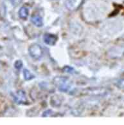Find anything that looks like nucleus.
I'll use <instances>...</instances> for the list:
<instances>
[{
  "mask_svg": "<svg viewBox=\"0 0 124 125\" xmlns=\"http://www.w3.org/2000/svg\"><path fill=\"white\" fill-rule=\"evenodd\" d=\"M29 54L31 57L35 59H39L42 57L43 54V50L39 45L34 44L30 46L29 48Z\"/></svg>",
  "mask_w": 124,
  "mask_h": 125,
  "instance_id": "1",
  "label": "nucleus"
},
{
  "mask_svg": "<svg viewBox=\"0 0 124 125\" xmlns=\"http://www.w3.org/2000/svg\"><path fill=\"white\" fill-rule=\"evenodd\" d=\"M57 39H58V38L57 36L51 34H46L43 37L44 43H46V45H50V46L55 45Z\"/></svg>",
  "mask_w": 124,
  "mask_h": 125,
  "instance_id": "2",
  "label": "nucleus"
},
{
  "mask_svg": "<svg viewBox=\"0 0 124 125\" xmlns=\"http://www.w3.org/2000/svg\"><path fill=\"white\" fill-rule=\"evenodd\" d=\"M81 1L82 0H66V7L71 10H73L78 7V5L81 3Z\"/></svg>",
  "mask_w": 124,
  "mask_h": 125,
  "instance_id": "3",
  "label": "nucleus"
},
{
  "mask_svg": "<svg viewBox=\"0 0 124 125\" xmlns=\"http://www.w3.org/2000/svg\"><path fill=\"white\" fill-rule=\"evenodd\" d=\"M31 21L37 27H41L43 25V19L39 15H35L32 16L31 18Z\"/></svg>",
  "mask_w": 124,
  "mask_h": 125,
  "instance_id": "4",
  "label": "nucleus"
},
{
  "mask_svg": "<svg viewBox=\"0 0 124 125\" xmlns=\"http://www.w3.org/2000/svg\"><path fill=\"white\" fill-rule=\"evenodd\" d=\"M16 100L19 103H23L27 101V97L25 92L23 91L18 92L17 94V96H16Z\"/></svg>",
  "mask_w": 124,
  "mask_h": 125,
  "instance_id": "5",
  "label": "nucleus"
},
{
  "mask_svg": "<svg viewBox=\"0 0 124 125\" xmlns=\"http://www.w3.org/2000/svg\"><path fill=\"white\" fill-rule=\"evenodd\" d=\"M29 9L26 7H21L19 11V15L20 18H21L23 20H26L29 16Z\"/></svg>",
  "mask_w": 124,
  "mask_h": 125,
  "instance_id": "6",
  "label": "nucleus"
},
{
  "mask_svg": "<svg viewBox=\"0 0 124 125\" xmlns=\"http://www.w3.org/2000/svg\"><path fill=\"white\" fill-rule=\"evenodd\" d=\"M23 75H24L25 79L27 81L31 80V79L34 78V75L27 69H25L23 70Z\"/></svg>",
  "mask_w": 124,
  "mask_h": 125,
  "instance_id": "7",
  "label": "nucleus"
},
{
  "mask_svg": "<svg viewBox=\"0 0 124 125\" xmlns=\"http://www.w3.org/2000/svg\"><path fill=\"white\" fill-rule=\"evenodd\" d=\"M22 66H23V62L21 61H17L15 62V66L18 69H19V68H21Z\"/></svg>",
  "mask_w": 124,
  "mask_h": 125,
  "instance_id": "8",
  "label": "nucleus"
}]
</instances>
